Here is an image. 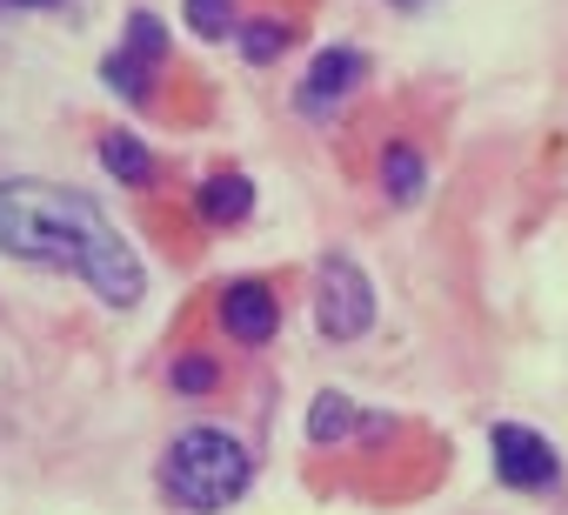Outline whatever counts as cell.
<instances>
[{
	"instance_id": "8992f818",
	"label": "cell",
	"mask_w": 568,
	"mask_h": 515,
	"mask_svg": "<svg viewBox=\"0 0 568 515\" xmlns=\"http://www.w3.org/2000/svg\"><path fill=\"white\" fill-rule=\"evenodd\" d=\"M488 442H495V475H501L508 488L535 495V488H555V482H561V462H555V448H548L535 428H521V422H501Z\"/></svg>"
},
{
	"instance_id": "4fadbf2b",
	"label": "cell",
	"mask_w": 568,
	"mask_h": 515,
	"mask_svg": "<svg viewBox=\"0 0 568 515\" xmlns=\"http://www.w3.org/2000/svg\"><path fill=\"white\" fill-rule=\"evenodd\" d=\"M181 14L201 41H227L234 34V0H181Z\"/></svg>"
},
{
	"instance_id": "3957f363",
	"label": "cell",
	"mask_w": 568,
	"mask_h": 515,
	"mask_svg": "<svg viewBox=\"0 0 568 515\" xmlns=\"http://www.w3.org/2000/svg\"><path fill=\"white\" fill-rule=\"evenodd\" d=\"M315 329L328 342H355L375 329V282L355 254H322L315 269Z\"/></svg>"
},
{
	"instance_id": "2e32d148",
	"label": "cell",
	"mask_w": 568,
	"mask_h": 515,
	"mask_svg": "<svg viewBox=\"0 0 568 515\" xmlns=\"http://www.w3.org/2000/svg\"><path fill=\"white\" fill-rule=\"evenodd\" d=\"M388 8H422V0H388Z\"/></svg>"
},
{
	"instance_id": "30bf717a",
	"label": "cell",
	"mask_w": 568,
	"mask_h": 515,
	"mask_svg": "<svg viewBox=\"0 0 568 515\" xmlns=\"http://www.w3.org/2000/svg\"><path fill=\"white\" fill-rule=\"evenodd\" d=\"M342 428H348V442H355V428H375V415H362L348 395L322 388V395H315V408H308V435H315L322 448H335V442H342Z\"/></svg>"
},
{
	"instance_id": "8fae6325",
	"label": "cell",
	"mask_w": 568,
	"mask_h": 515,
	"mask_svg": "<svg viewBox=\"0 0 568 515\" xmlns=\"http://www.w3.org/2000/svg\"><path fill=\"white\" fill-rule=\"evenodd\" d=\"M101 168H108L114 181H128V188H148V181H154V154H148L134 134H101Z\"/></svg>"
},
{
	"instance_id": "5bb4252c",
	"label": "cell",
	"mask_w": 568,
	"mask_h": 515,
	"mask_svg": "<svg viewBox=\"0 0 568 515\" xmlns=\"http://www.w3.org/2000/svg\"><path fill=\"white\" fill-rule=\"evenodd\" d=\"M168 382H174V395H214L221 388V368H214V355H174Z\"/></svg>"
},
{
	"instance_id": "6da1fadb",
	"label": "cell",
	"mask_w": 568,
	"mask_h": 515,
	"mask_svg": "<svg viewBox=\"0 0 568 515\" xmlns=\"http://www.w3.org/2000/svg\"><path fill=\"white\" fill-rule=\"evenodd\" d=\"M0 254L88 282V295H101L108 309H141L148 295L141 254L121 241L101 201L61 181H0Z\"/></svg>"
},
{
	"instance_id": "277c9868",
	"label": "cell",
	"mask_w": 568,
	"mask_h": 515,
	"mask_svg": "<svg viewBox=\"0 0 568 515\" xmlns=\"http://www.w3.org/2000/svg\"><path fill=\"white\" fill-rule=\"evenodd\" d=\"M161 54H168L161 21H154V14H134V21H128V48H114V54L101 61V74H108V88H114L128 108H148V101H154V68H161Z\"/></svg>"
},
{
	"instance_id": "ba28073f",
	"label": "cell",
	"mask_w": 568,
	"mask_h": 515,
	"mask_svg": "<svg viewBox=\"0 0 568 515\" xmlns=\"http://www.w3.org/2000/svg\"><path fill=\"white\" fill-rule=\"evenodd\" d=\"M247 208H254V181L234 174V168H221V174H207V181L194 188V214H201L207 228H234Z\"/></svg>"
},
{
	"instance_id": "5b68a950",
	"label": "cell",
	"mask_w": 568,
	"mask_h": 515,
	"mask_svg": "<svg viewBox=\"0 0 568 515\" xmlns=\"http://www.w3.org/2000/svg\"><path fill=\"white\" fill-rule=\"evenodd\" d=\"M214 322H221V335H234L241 349H267V342L281 335V295H274L261 275H241V282L221 289Z\"/></svg>"
},
{
	"instance_id": "9c48e42d",
	"label": "cell",
	"mask_w": 568,
	"mask_h": 515,
	"mask_svg": "<svg viewBox=\"0 0 568 515\" xmlns=\"http://www.w3.org/2000/svg\"><path fill=\"white\" fill-rule=\"evenodd\" d=\"M382 194H388L395 208H415V201L428 194V161H422V148H408V141H388V148H382Z\"/></svg>"
},
{
	"instance_id": "9a60e30c",
	"label": "cell",
	"mask_w": 568,
	"mask_h": 515,
	"mask_svg": "<svg viewBox=\"0 0 568 515\" xmlns=\"http://www.w3.org/2000/svg\"><path fill=\"white\" fill-rule=\"evenodd\" d=\"M14 8H61V0H14Z\"/></svg>"
},
{
	"instance_id": "7a4b0ae2",
	"label": "cell",
	"mask_w": 568,
	"mask_h": 515,
	"mask_svg": "<svg viewBox=\"0 0 568 515\" xmlns=\"http://www.w3.org/2000/svg\"><path fill=\"white\" fill-rule=\"evenodd\" d=\"M154 482H161L168 508H181V515H221V508H234V502L247 495V482H254V455H247L241 435H227V428H201V422H194V428H181V435L168 442Z\"/></svg>"
},
{
	"instance_id": "7c38bea8",
	"label": "cell",
	"mask_w": 568,
	"mask_h": 515,
	"mask_svg": "<svg viewBox=\"0 0 568 515\" xmlns=\"http://www.w3.org/2000/svg\"><path fill=\"white\" fill-rule=\"evenodd\" d=\"M288 41H295V28H288V21H247V28H241V54H247L254 68H267Z\"/></svg>"
},
{
	"instance_id": "52a82bcc",
	"label": "cell",
	"mask_w": 568,
	"mask_h": 515,
	"mask_svg": "<svg viewBox=\"0 0 568 515\" xmlns=\"http://www.w3.org/2000/svg\"><path fill=\"white\" fill-rule=\"evenodd\" d=\"M362 68H368V54H362V48H322V54H315V68L302 74L295 108H302V114H335V108L362 88Z\"/></svg>"
}]
</instances>
